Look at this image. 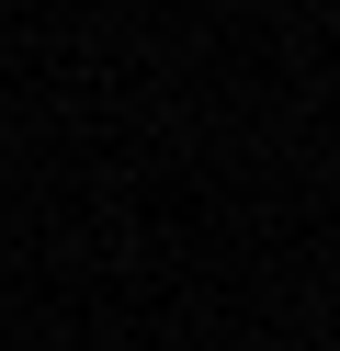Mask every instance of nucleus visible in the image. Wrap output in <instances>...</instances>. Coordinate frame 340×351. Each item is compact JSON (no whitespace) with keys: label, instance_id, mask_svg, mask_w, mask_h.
Listing matches in <instances>:
<instances>
[]
</instances>
